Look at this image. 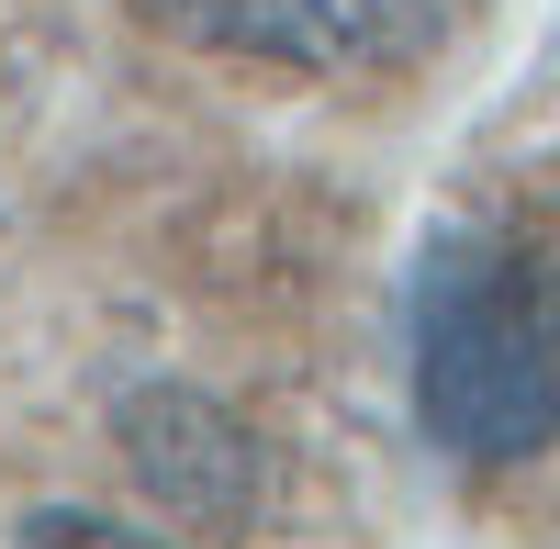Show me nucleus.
<instances>
[{
    "instance_id": "1",
    "label": "nucleus",
    "mask_w": 560,
    "mask_h": 549,
    "mask_svg": "<svg viewBox=\"0 0 560 549\" xmlns=\"http://www.w3.org/2000/svg\"><path fill=\"white\" fill-rule=\"evenodd\" d=\"M415 348V416L448 460L516 471L560 437V269L516 236L459 224L415 258L404 303Z\"/></svg>"
},
{
    "instance_id": "2",
    "label": "nucleus",
    "mask_w": 560,
    "mask_h": 549,
    "mask_svg": "<svg viewBox=\"0 0 560 549\" xmlns=\"http://www.w3.org/2000/svg\"><path fill=\"white\" fill-rule=\"evenodd\" d=\"M147 23L292 79H393L471 23V0H147Z\"/></svg>"
},
{
    "instance_id": "3",
    "label": "nucleus",
    "mask_w": 560,
    "mask_h": 549,
    "mask_svg": "<svg viewBox=\"0 0 560 549\" xmlns=\"http://www.w3.org/2000/svg\"><path fill=\"white\" fill-rule=\"evenodd\" d=\"M23 549H168V538H135V527H113V516H34Z\"/></svg>"
}]
</instances>
